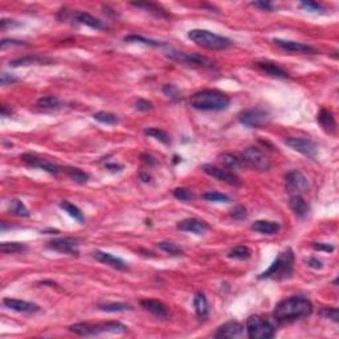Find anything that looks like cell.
I'll return each mask as SVG.
<instances>
[{"label": "cell", "mask_w": 339, "mask_h": 339, "mask_svg": "<svg viewBox=\"0 0 339 339\" xmlns=\"http://www.w3.org/2000/svg\"><path fill=\"white\" fill-rule=\"evenodd\" d=\"M158 248L162 249L163 252L168 253L171 256H180L183 255V249L180 247H178L176 244L168 243V241H162V243H158Z\"/></svg>", "instance_id": "f35d334b"}, {"label": "cell", "mask_w": 339, "mask_h": 339, "mask_svg": "<svg viewBox=\"0 0 339 339\" xmlns=\"http://www.w3.org/2000/svg\"><path fill=\"white\" fill-rule=\"evenodd\" d=\"M294 269V253L288 248L278 253L277 259L264 273L260 274L259 278H274V280H285L293 274Z\"/></svg>", "instance_id": "3957f363"}, {"label": "cell", "mask_w": 339, "mask_h": 339, "mask_svg": "<svg viewBox=\"0 0 339 339\" xmlns=\"http://www.w3.org/2000/svg\"><path fill=\"white\" fill-rule=\"evenodd\" d=\"M290 210L293 211L294 215L298 218H305L310 212L309 204L306 203V200L301 195H292L289 200Z\"/></svg>", "instance_id": "603a6c76"}, {"label": "cell", "mask_w": 339, "mask_h": 339, "mask_svg": "<svg viewBox=\"0 0 339 339\" xmlns=\"http://www.w3.org/2000/svg\"><path fill=\"white\" fill-rule=\"evenodd\" d=\"M52 63V59L45 57V56H25V57H20V59L12 60L9 65L11 67H24V65H31V64H49Z\"/></svg>", "instance_id": "83f0119b"}, {"label": "cell", "mask_w": 339, "mask_h": 339, "mask_svg": "<svg viewBox=\"0 0 339 339\" xmlns=\"http://www.w3.org/2000/svg\"><path fill=\"white\" fill-rule=\"evenodd\" d=\"M17 81V78L15 77V75H9V73H5V72H3L1 73V75H0V82H1V85H11V84H15Z\"/></svg>", "instance_id": "c3c4849f"}, {"label": "cell", "mask_w": 339, "mask_h": 339, "mask_svg": "<svg viewBox=\"0 0 339 339\" xmlns=\"http://www.w3.org/2000/svg\"><path fill=\"white\" fill-rule=\"evenodd\" d=\"M285 143H286V146H289L290 149H293L294 151H297L300 154L305 155L310 159H315L318 155V146L309 138L288 137V138H285Z\"/></svg>", "instance_id": "30bf717a"}, {"label": "cell", "mask_w": 339, "mask_h": 339, "mask_svg": "<svg viewBox=\"0 0 339 339\" xmlns=\"http://www.w3.org/2000/svg\"><path fill=\"white\" fill-rule=\"evenodd\" d=\"M193 307H195L196 315L200 319H205L208 317L210 307H208V301H207L204 293L197 292V293L195 294V297H193Z\"/></svg>", "instance_id": "4316f807"}, {"label": "cell", "mask_w": 339, "mask_h": 339, "mask_svg": "<svg viewBox=\"0 0 339 339\" xmlns=\"http://www.w3.org/2000/svg\"><path fill=\"white\" fill-rule=\"evenodd\" d=\"M141 306L159 318H168L170 317V310H168L167 306L158 300H143V301H141Z\"/></svg>", "instance_id": "7402d4cb"}, {"label": "cell", "mask_w": 339, "mask_h": 339, "mask_svg": "<svg viewBox=\"0 0 339 339\" xmlns=\"http://www.w3.org/2000/svg\"><path fill=\"white\" fill-rule=\"evenodd\" d=\"M72 19H73L75 23L88 25V27H90L93 30L104 31L108 28V25H106L104 21L98 20V19H96L94 16H92L90 13L81 12V11H77V12L73 13V15H72Z\"/></svg>", "instance_id": "d6986e66"}, {"label": "cell", "mask_w": 339, "mask_h": 339, "mask_svg": "<svg viewBox=\"0 0 339 339\" xmlns=\"http://www.w3.org/2000/svg\"><path fill=\"white\" fill-rule=\"evenodd\" d=\"M313 313L311 302L301 296L286 298L274 309V319L280 323H290L307 318Z\"/></svg>", "instance_id": "6da1fadb"}, {"label": "cell", "mask_w": 339, "mask_h": 339, "mask_svg": "<svg viewBox=\"0 0 339 339\" xmlns=\"http://www.w3.org/2000/svg\"><path fill=\"white\" fill-rule=\"evenodd\" d=\"M48 248L57 251L60 253H67L71 256L78 255V240L73 237H61V239H55L48 243Z\"/></svg>", "instance_id": "5bb4252c"}, {"label": "cell", "mask_w": 339, "mask_h": 339, "mask_svg": "<svg viewBox=\"0 0 339 339\" xmlns=\"http://www.w3.org/2000/svg\"><path fill=\"white\" fill-rule=\"evenodd\" d=\"M20 159L23 160V162H25L27 164H30L31 167L40 168L42 171L48 172V174H52V175H57V174H60V172L63 171V168L60 167V166H57V164L53 163V162H50V160L48 159H42V158H40L38 155L23 154L20 156Z\"/></svg>", "instance_id": "4fadbf2b"}, {"label": "cell", "mask_w": 339, "mask_h": 339, "mask_svg": "<svg viewBox=\"0 0 339 339\" xmlns=\"http://www.w3.org/2000/svg\"><path fill=\"white\" fill-rule=\"evenodd\" d=\"M252 229L261 234H274L281 229L280 223L269 222V220H257L252 224Z\"/></svg>", "instance_id": "d4e9b609"}, {"label": "cell", "mask_w": 339, "mask_h": 339, "mask_svg": "<svg viewBox=\"0 0 339 339\" xmlns=\"http://www.w3.org/2000/svg\"><path fill=\"white\" fill-rule=\"evenodd\" d=\"M131 4L134 5V7H138V8L149 9L150 12H154L155 15H158V16H164V15H166L164 9L162 8L160 5L155 4V3H150V1H141V3H131Z\"/></svg>", "instance_id": "8d00e7d4"}, {"label": "cell", "mask_w": 339, "mask_h": 339, "mask_svg": "<svg viewBox=\"0 0 339 339\" xmlns=\"http://www.w3.org/2000/svg\"><path fill=\"white\" fill-rule=\"evenodd\" d=\"M27 249L24 244L20 243H1L0 244V251L5 255H13V253H21Z\"/></svg>", "instance_id": "836d02e7"}, {"label": "cell", "mask_w": 339, "mask_h": 339, "mask_svg": "<svg viewBox=\"0 0 339 339\" xmlns=\"http://www.w3.org/2000/svg\"><path fill=\"white\" fill-rule=\"evenodd\" d=\"M69 331L75 333L77 335L82 337H92V335L105 334V333H112V334H125L127 333V326H125L121 322H102L98 325H92V323H75L69 326Z\"/></svg>", "instance_id": "277c9868"}, {"label": "cell", "mask_w": 339, "mask_h": 339, "mask_svg": "<svg viewBox=\"0 0 339 339\" xmlns=\"http://www.w3.org/2000/svg\"><path fill=\"white\" fill-rule=\"evenodd\" d=\"M243 158L247 162L248 167H252L257 171L265 172L269 171L272 167V163L269 158L265 155V152L261 149L256 146H249L243 151Z\"/></svg>", "instance_id": "52a82bcc"}, {"label": "cell", "mask_w": 339, "mask_h": 339, "mask_svg": "<svg viewBox=\"0 0 339 339\" xmlns=\"http://www.w3.org/2000/svg\"><path fill=\"white\" fill-rule=\"evenodd\" d=\"M247 334L251 339H269L276 335V326L269 319L251 315L247 319Z\"/></svg>", "instance_id": "8992f818"}, {"label": "cell", "mask_w": 339, "mask_h": 339, "mask_svg": "<svg viewBox=\"0 0 339 339\" xmlns=\"http://www.w3.org/2000/svg\"><path fill=\"white\" fill-rule=\"evenodd\" d=\"M63 171L65 172V174H67L71 179H73L75 182H77V183H81V185H84V183H86V182L89 180L88 174L82 171V170H80V168L67 167V168H63Z\"/></svg>", "instance_id": "4dcf8cb0"}, {"label": "cell", "mask_w": 339, "mask_h": 339, "mask_svg": "<svg viewBox=\"0 0 339 339\" xmlns=\"http://www.w3.org/2000/svg\"><path fill=\"white\" fill-rule=\"evenodd\" d=\"M219 159L223 163V166L229 170H243V168H248V164L245 159L243 158V155L239 154H232V152H223L219 155Z\"/></svg>", "instance_id": "ffe728a7"}, {"label": "cell", "mask_w": 339, "mask_h": 339, "mask_svg": "<svg viewBox=\"0 0 339 339\" xmlns=\"http://www.w3.org/2000/svg\"><path fill=\"white\" fill-rule=\"evenodd\" d=\"M255 65L259 68L260 71H263L264 73H266V75H273V77H277V78H289L288 72L284 71L282 68L278 67V65L274 63L263 61V63H256Z\"/></svg>", "instance_id": "cb8c5ba5"}, {"label": "cell", "mask_w": 339, "mask_h": 339, "mask_svg": "<svg viewBox=\"0 0 339 339\" xmlns=\"http://www.w3.org/2000/svg\"><path fill=\"white\" fill-rule=\"evenodd\" d=\"M317 119H318L321 126H322L323 129L326 130L327 133L334 134L335 131H337V122H335L334 115H333V113H331L330 110H327V109L321 110L318 114V117H317Z\"/></svg>", "instance_id": "484cf974"}, {"label": "cell", "mask_w": 339, "mask_h": 339, "mask_svg": "<svg viewBox=\"0 0 339 339\" xmlns=\"http://www.w3.org/2000/svg\"><path fill=\"white\" fill-rule=\"evenodd\" d=\"M141 178H142V180L143 182H150V176L149 175H145V174H141Z\"/></svg>", "instance_id": "6f0895ef"}, {"label": "cell", "mask_w": 339, "mask_h": 339, "mask_svg": "<svg viewBox=\"0 0 339 339\" xmlns=\"http://www.w3.org/2000/svg\"><path fill=\"white\" fill-rule=\"evenodd\" d=\"M3 305L8 309L19 311V313H36L40 310V307L36 303L23 301V300H16V298H4Z\"/></svg>", "instance_id": "ac0fdd59"}, {"label": "cell", "mask_w": 339, "mask_h": 339, "mask_svg": "<svg viewBox=\"0 0 339 339\" xmlns=\"http://www.w3.org/2000/svg\"><path fill=\"white\" fill-rule=\"evenodd\" d=\"M230 216L233 219H236V220H244V219L247 218V210H245V207H244V205H237V207H234L233 210L230 211Z\"/></svg>", "instance_id": "bcb514c9"}, {"label": "cell", "mask_w": 339, "mask_h": 339, "mask_svg": "<svg viewBox=\"0 0 339 339\" xmlns=\"http://www.w3.org/2000/svg\"><path fill=\"white\" fill-rule=\"evenodd\" d=\"M313 248L317 249V251H325V252H333L335 249L333 245L330 244H323V243H314L313 244Z\"/></svg>", "instance_id": "f5cc1de1"}, {"label": "cell", "mask_w": 339, "mask_h": 339, "mask_svg": "<svg viewBox=\"0 0 339 339\" xmlns=\"http://www.w3.org/2000/svg\"><path fill=\"white\" fill-rule=\"evenodd\" d=\"M93 257L100 261L102 264L109 265L112 268L118 269V270H126L127 269V264H126L123 260H121L119 257H115V256L110 255V253H106V252L102 251H96L93 253Z\"/></svg>", "instance_id": "44dd1931"}, {"label": "cell", "mask_w": 339, "mask_h": 339, "mask_svg": "<svg viewBox=\"0 0 339 339\" xmlns=\"http://www.w3.org/2000/svg\"><path fill=\"white\" fill-rule=\"evenodd\" d=\"M94 119L101 123H105V125H115L118 122V118L115 114L113 113H108V112H98L94 115Z\"/></svg>", "instance_id": "74e56055"}, {"label": "cell", "mask_w": 339, "mask_h": 339, "mask_svg": "<svg viewBox=\"0 0 339 339\" xmlns=\"http://www.w3.org/2000/svg\"><path fill=\"white\" fill-rule=\"evenodd\" d=\"M321 315H323L325 318L333 319L334 322H338L339 315H338V309L337 307H326V309L321 310Z\"/></svg>", "instance_id": "f6af8a7d"}, {"label": "cell", "mask_w": 339, "mask_h": 339, "mask_svg": "<svg viewBox=\"0 0 339 339\" xmlns=\"http://www.w3.org/2000/svg\"><path fill=\"white\" fill-rule=\"evenodd\" d=\"M98 309L102 310V311H106V313H119V311H129L133 307L130 305H126V303H108V305H100Z\"/></svg>", "instance_id": "d590c367"}, {"label": "cell", "mask_w": 339, "mask_h": 339, "mask_svg": "<svg viewBox=\"0 0 339 339\" xmlns=\"http://www.w3.org/2000/svg\"><path fill=\"white\" fill-rule=\"evenodd\" d=\"M60 207L63 208L65 212H67L71 218H73L75 220H77L78 223H84V215H82V212H81V210L78 208V207H75V204H72L71 201L68 200H64L60 203Z\"/></svg>", "instance_id": "f546056e"}, {"label": "cell", "mask_w": 339, "mask_h": 339, "mask_svg": "<svg viewBox=\"0 0 339 339\" xmlns=\"http://www.w3.org/2000/svg\"><path fill=\"white\" fill-rule=\"evenodd\" d=\"M30 44H27L25 41H21V40H15V38H3L0 41V46L1 49H5L8 46H28Z\"/></svg>", "instance_id": "ee69618b"}, {"label": "cell", "mask_w": 339, "mask_h": 339, "mask_svg": "<svg viewBox=\"0 0 339 339\" xmlns=\"http://www.w3.org/2000/svg\"><path fill=\"white\" fill-rule=\"evenodd\" d=\"M253 7H257V8H261L264 9V11H273L274 9V5L270 3V1H253V3H251Z\"/></svg>", "instance_id": "f907efd6"}, {"label": "cell", "mask_w": 339, "mask_h": 339, "mask_svg": "<svg viewBox=\"0 0 339 339\" xmlns=\"http://www.w3.org/2000/svg\"><path fill=\"white\" fill-rule=\"evenodd\" d=\"M240 122L248 127H255V129H261L269 123V113L264 109H249L245 110L239 115Z\"/></svg>", "instance_id": "8fae6325"}, {"label": "cell", "mask_w": 339, "mask_h": 339, "mask_svg": "<svg viewBox=\"0 0 339 339\" xmlns=\"http://www.w3.org/2000/svg\"><path fill=\"white\" fill-rule=\"evenodd\" d=\"M188 38L199 46L207 48V49L222 50L229 48L233 42L232 40L220 35L212 34L207 30H192L188 32Z\"/></svg>", "instance_id": "5b68a950"}, {"label": "cell", "mask_w": 339, "mask_h": 339, "mask_svg": "<svg viewBox=\"0 0 339 339\" xmlns=\"http://www.w3.org/2000/svg\"><path fill=\"white\" fill-rule=\"evenodd\" d=\"M38 106L44 110H57L61 108V101L56 96L41 97L38 100Z\"/></svg>", "instance_id": "f1b7e54d"}, {"label": "cell", "mask_w": 339, "mask_h": 339, "mask_svg": "<svg viewBox=\"0 0 339 339\" xmlns=\"http://www.w3.org/2000/svg\"><path fill=\"white\" fill-rule=\"evenodd\" d=\"M208 224L200 219H185L178 224V229L183 230V232H191L195 234H203L208 230Z\"/></svg>", "instance_id": "e0dca14e"}, {"label": "cell", "mask_w": 339, "mask_h": 339, "mask_svg": "<svg viewBox=\"0 0 339 339\" xmlns=\"http://www.w3.org/2000/svg\"><path fill=\"white\" fill-rule=\"evenodd\" d=\"M301 5L305 9L310 11V12H319V13L323 12L322 7H321L318 3H314V1H302Z\"/></svg>", "instance_id": "7dc6e473"}, {"label": "cell", "mask_w": 339, "mask_h": 339, "mask_svg": "<svg viewBox=\"0 0 339 339\" xmlns=\"http://www.w3.org/2000/svg\"><path fill=\"white\" fill-rule=\"evenodd\" d=\"M285 187H286V191L290 193V196L307 193L310 189L306 176L298 170H293L285 175Z\"/></svg>", "instance_id": "9c48e42d"}, {"label": "cell", "mask_w": 339, "mask_h": 339, "mask_svg": "<svg viewBox=\"0 0 339 339\" xmlns=\"http://www.w3.org/2000/svg\"><path fill=\"white\" fill-rule=\"evenodd\" d=\"M252 256L251 249L245 245H237L228 252V257L233 260H248Z\"/></svg>", "instance_id": "1f68e13d"}, {"label": "cell", "mask_w": 339, "mask_h": 339, "mask_svg": "<svg viewBox=\"0 0 339 339\" xmlns=\"http://www.w3.org/2000/svg\"><path fill=\"white\" fill-rule=\"evenodd\" d=\"M135 108L141 112H149L152 109V104L147 100H138L135 102Z\"/></svg>", "instance_id": "681fc988"}, {"label": "cell", "mask_w": 339, "mask_h": 339, "mask_svg": "<svg viewBox=\"0 0 339 339\" xmlns=\"http://www.w3.org/2000/svg\"><path fill=\"white\" fill-rule=\"evenodd\" d=\"M203 171L207 175L212 176V178L220 180V182H224L226 185L233 186V187H240V186L243 185V182L240 180L239 176L236 175L234 172L226 170V168L212 166V164H204L203 166Z\"/></svg>", "instance_id": "7c38bea8"}, {"label": "cell", "mask_w": 339, "mask_h": 339, "mask_svg": "<svg viewBox=\"0 0 339 339\" xmlns=\"http://www.w3.org/2000/svg\"><path fill=\"white\" fill-rule=\"evenodd\" d=\"M17 25H20V24H19V23H16L15 20H5L4 19V20L0 21V28H1L3 31L7 30L8 27L9 28H12V27H17Z\"/></svg>", "instance_id": "db71d44e"}, {"label": "cell", "mask_w": 339, "mask_h": 339, "mask_svg": "<svg viewBox=\"0 0 339 339\" xmlns=\"http://www.w3.org/2000/svg\"><path fill=\"white\" fill-rule=\"evenodd\" d=\"M273 42L276 44L278 48L284 50H288V52H292V53H309V55H314L317 53L315 48H313L309 44H305V42H298V41H292V40H282V38H273Z\"/></svg>", "instance_id": "9a60e30c"}, {"label": "cell", "mask_w": 339, "mask_h": 339, "mask_svg": "<svg viewBox=\"0 0 339 339\" xmlns=\"http://www.w3.org/2000/svg\"><path fill=\"white\" fill-rule=\"evenodd\" d=\"M9 212L16 216H21V218H27L30 216V211L25 207L20 200H12L11 205H9Z\"/></svg>", "instance_id": "e575fe53"}, {"label": "cell", "mask_w": 339, "mask_h": 339, "mask_svg": "<svg viewBox=\"0 0 339 339\" xmlns=\"http://www.w3.org/2000/svg\"><path fill=\"white\" fill-rule=\"evenodd\" d=\"M174 196H175L178 200H182V201H191V200H193V199H196V195H195L191 189H187V188L174 189Z\"/></svg>", "instance_id": "60d3db41"}, {"label": "cell", "mask_w": 339, "mask_h": 339, "mask_svg": "<svg viewBox=\"0 0 339 339\" xmlns=\"http://www.w3.org/2000/svg\"><path fill=\"white\" fill-rule=\"evenodd\" d=\"M163 93L166 94L167 97H170L172 101H180L182 100V94H180V92H179V89L176 88L175 85H170V84H167V85H164L163 86Z\"/></svg>", "instance_id": "b9f144b4"}, {"label": "cell", "mask_w": 339, "mask_h": 339, "mask_svg": "<svg viewBox=\"0 0 339 339\" xmlns=\"http://www.w3.org/2000/svg\"><path fill=\"white\" fill-rule=\"evenodd\" d=\"M11 113H12V112H11V109L7 110V106H5V105L1 106V115H3V117H7V115H11Z\"/></svg>", "instance_id": "9f6ffc18"}, {"label": "cell", "mask_w": 339, "mask_h": 339, "mask_svg": "<svg viewBox=\"0 0 339 339\" xmlns=\"http://www.w3.org/2000/svg\"><path fill=\"white\" fill-rule=\"evenodd\" d=\"M125 41L142 42V44H146V45H151V46H162V45H164L163 42L155 41V40H150V38H143V36H139V35H130V36H126Z\"/></svg>", "instance_id": "ab89813d"}, {"label": "cell", "mask_w": 339, "mask_h": 339, "mask_svg": "<svg viewBox=\"0 0 339 339\" xmlns=\"http://www.w3.org/2000/svg\"><path fill=\"white\" fill-rule=\"evenodd\" d=\"M167 57L178 63L191 65V67L214 68V63L208 57L199 55V53H186V52H179V50H170L167 53Z\"/></svg>", "instance_id": "ba28073f"}, {"label": "cell", "mask_w": 339, "mask_h": 339, "mask_svg": "<svg viewBox=\"0 0 339 339\" xmlns=\"http://www.w3.org/2000/svg\"><path fill=\"white\" fill-rule=\"evenodd\" d=\"M145 134L149 135V137H152V138L158 139L159 142L164 143V145H168L171 143V138L170 135L164 131V130H160L158 127H151V129H146L145 130Z\"/></svg>", "instance_id": "d6a6232c"}, {"label": "cell", "mask_w": 339, "mask_h": 339, "mask_svg": "<svg viewBox=\"0 0 339 339\" xmlns=\"http://www.w3.org/2000/svg\"><path fill=\"white\" fill-rule=\"evenodd\" d=\"M141 158H142V159H143V162H145V163H147V164H151V166H154V164L156 163V160H155L154 158H152V156H151V155L142 154V155H141Z\"/></svg>", "instance_id": "11a10c76"}, {"label": "cell", "mask_w": 339, "mask_h": 339, "mask_svg": "<svg viewBox=\"0 0 339 339\" xmlns=\"http://www.w3.org/2000/svg\"><path fill=\"white\" fill-rule=\"evenodd\" d=\"M305 263L309 265V266H311V268H314V269H322L323 268L322 263H321L318 259H314V257H309V259H306Z\"/></svg>", "instance_id": "816d5d0a"}, {"label": "cell", "mask_w": 339, "mask_h": 339, "mask_svg": "<svg viewBox=\"0 0 339 339\" xmlns=\"http://www.w3.org/2000/svg\"><path fill=\"white\" fill-rule=\"evenodd\" d=\"M230 104L229 97L216 89H207L196 92L189 98V105L193 109L203 112H220L226 110Z\"/></svg>", "instance_id": "7a4b0ae2"}, {"label": "cell", "mask_w": 339, "mask_h": 339, "mask_svg": "<svg viewBox=\"0 0 339 339\" xmlns=\"http://www.w3.org/2000/svg\"><path fill=\"white\" fill-rule=\"evenodd\" d=\"M244 334V326L236 321L224 323L215 333V338H240Z\"/></svg>", "instance_id": "2e32d148"}, {"label": "cell", "mask_w": 339, "mask_h": 339, "mask_svg": "<svg viewBox=\"0 0 339 339\" xmlns=\"http://www.w3.org/2000/svg\"><path fill=\"white\" fill-rule=\"evenodd\" d=\"M204 199L208 201H219V203H228L230 197L222 192H208L204 195Z\"/></svg>", "instance_id": "7bdbcfd3"}]
</instances>
